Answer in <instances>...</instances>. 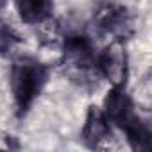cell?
I'll return each instance as SVG.
<instances>
[{
  "mask_svg": "<svg viewBox=\"0 0 152 152\" xmlns=\"http://www.w3.org/2000/svg\"><path fill=\"white\" fill-rule=\"evenodd\" d=\"M104 113L111 124L120 127L122 131L129 127L140 115L134 111V104L125 91V86H111L107 97L104 100Z\"/></svg>",
  "mask_w": 152,
  "mask_h": 152,
  "instance_id": "5b68a950",
  "label": "cell"
},
{
  "mask_svg": "<svg viewBox=\"0 0 152 152\" xmlns=\"http://www.w3.org/2000/svg\"><path fill=\"white\" fill-rule=\"evenodd\" d=\"M93 23L100 32L111 34L113 39H125L132 32V18L129 11L124 6L113 2H106L97 7Z\"/></svg>",
  "mask_w": 152,
  "mask_h": 152,
  "instance_id": "277c9868",
  "label": "cell"
},
{
  "mask_svg": "<svg viewBox=\"0 0 152 152\" xmlns=\"http://www.w3.org/2000/svg\"><path fill=\"white\" fill-rule=\"evenodd\" d=\"M48 79V70L43 63L32 57H20L11 66V91L16 106V113L25 115L34 100L39 97Z\"/></svg>",
  "mask_w": 152,
  "mask_h": 152,
  "instance_id": "7a4b0ae2",
  "label": "cell"
},
{
  "mask_svg": "<svg viewBox=\"0 0 152 152\" xmlns=\"http://www.w3.org/2000/svg\"><path fill=\"white\" fill-rule=\"evenodd\" d=\"M18 43H20V36L16 34V31L6 20L0 18V56L9 54Z\"/></svg>",
  "mask_w": 152,
  "mask_h": 152,
  "instance_id": "ba28073f",
  "label": "cell"
},
{
  "mask_svg": "<svg viewBox=\"0 0 152 152\" xmlns=\"http://www.w3.org/2000/svg\"><path fill=\"white\" fill-rule=\"evenodd\" d=\"M97 66L100 77L107 79L111 86H125L129 75V59L124 39H113L97 56Z\"/></svg>",
  "mask_w": 152,
  "mask_h": 152,
  "instance_id": "3957f363",
  "label": "cell"
},
{
  "mask_svg": "<svg viewBox=\"0 0 152 152\" xmlns=\"http://www.w3.org/2000/svg\"><path fill=\"white\" fill-rule=\"evenodd\" d=\"M4 2H6V0H0V7H2V6H4Z\"/></svg>",
  "mask_w": 152,
  "mask_h": 152,
  "instance_id": "9c48e42d",
  "label": "cell"
},
{
  "mask_svg": "<svg viewBox=\"0 0 152 152\" xmlns=\"http://www.w3.org/2000/svg\"><path fill=\"white\" fill-rule=\"evenodd\" d=\"M111 122L107 120L104 109L91 106L86 115V122L81 132L83 141L90 148H100L111 140Z\"/></svg>",
  "mask_w": 152,
  "mask_h": 152,
  "instance_id": "8992f818",
  "label": "cell"
},
{
  "mask_svg": "<svg viewBox=\"0 0 152 152\" xmlns=\"http://www.w3.org/2000/svg\"><path fill=\"white\" fill-rule=\"evenodd\" d=\"M61 47V68L66 77L83 88H97L100 72L90 38L84 34H66Z\"/></svg>",
  "mask_w": 152,
  "mask_h": 152,
  "instance_id": "6da1fadb",
  "label": "cell"
},
{
  "mask_svg": "<svg viewBox=\"0 0 152 152\" xmlns=\"http://www.w3.org/2000/svg\"><path fill=\"white\" fill-rule=\"evenodd\" d=\"M54 0H16V9L23 23L38 25L52 16Z\"/></svg>",
  "mask_w": 152,
  "mask_h": 152,
  "instance_id": "52a82bcc",
  "label": "cell"
}]
</instances>
